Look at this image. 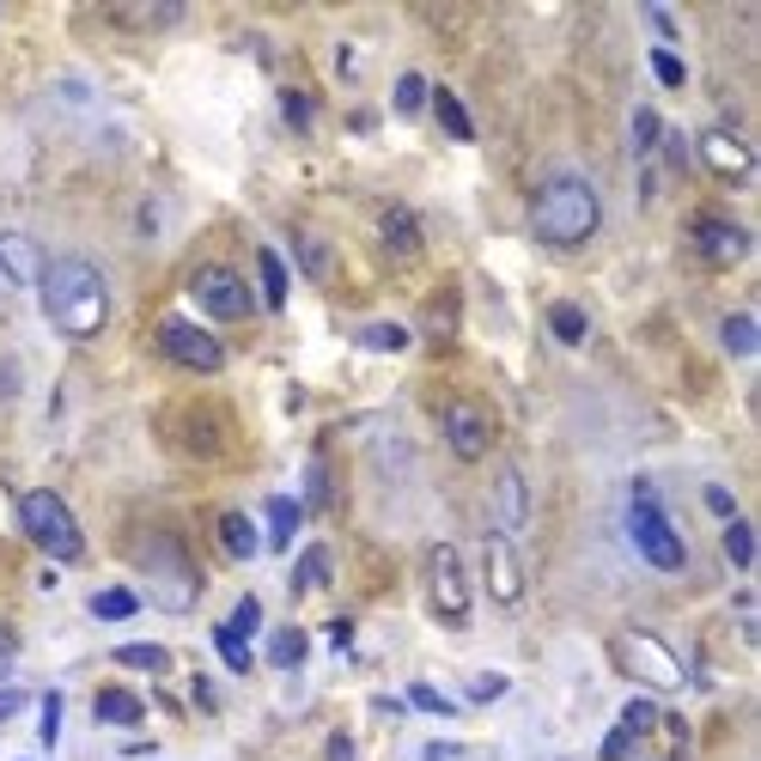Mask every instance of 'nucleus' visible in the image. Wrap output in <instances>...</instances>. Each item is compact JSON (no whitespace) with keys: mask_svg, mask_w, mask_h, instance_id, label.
<instances>
[{"mask_svg":"<svg viewBox=\"0 0 761 761\" xmlns=\"http://www.w3.org/2000/svg\"><path fill=\"white\" fill-rule=\"evenodd\" d=\"M37 293H43V317L68 342H92L110 324V287L98 275V263H86V256H56L37 280Z\"/></svg>","mask_w":761,"mask_h":761,"instance_id":"nucleus-1","label":"nucleus"},{"mask_svg":"<svg viewBox=\"0 0 761 761\" xmlns=\"http://www.w3.org/2000/svg\"><path fill=\"white\" fill-rule=\"evenodd\" d=\"M597 226H603V201H597V189H591L585 177L561 171V177H548V184L536 189L531 231L548 244V250H579V244L597 238Z\"/></svg>","mask_w":761,"mask_h":761,"instance_id":"nucleus-2","label":"nucleus"},{"mask_svg":"<svg viewBox=\"0 0 761 761\" xmlns=\"http://www.w3.org/2000/svg\"><path fill=\"white\" fill-rule=\"evenodd\" d=\"M627 536H634L640 561H646L652 573H682V566H689V543H682V531L670 524V512H664V500L652 494V482H634Z\"/></svg>","mask_w":761,"mask_h":761,"instance_id":"nucleus-3","label":"nucleus"},{"mask_svg":"<svg viewBox=\"0 0 761 761\" xmlns=\"http://www.w3.org/2000/svg\"><path fill=\"white\" fill-rule=\"evenodd\" d=\"M19 531L31 536V548H43L49 561H80V554H86L80 518H73L68 500L49 494V487H31V494H19Z\"/></svg>","mask_w":761,"mask_h":761,"instance_id":"nucleus-4","label":"nucleus"},{"mask_svg":"<svg viewBox=\"0 0 761 761\" xmlns=\"http://www.w3.org/2000/svg\"><path fill=\"white\" fill-rule=\"evenodd\" d=\"M140 566H147V579H152V591H159V603L171 615H184V610H196V597H201V573L189 566V554L177 536H152L147 548H140Z\"/></svg>","mask_w":761,"mask_h":761,"instance_id":"nucleus-5","label":"nucleus"},{"mask_svg":"<svg viewBox=\"0 0 761 761\" xmlns=\"http://www.w3.org/2000/svg\"><path fill=\"white\" fill-rule=\"evenodd\" d=\"M615 664H622L634 682L658 689V694H676L682 682H689V676H682V664H676V652H670L658 634H646V627H627V634L615 640Z\"/></svg>","mask_w":761,"mask_h":761,"instance_id":"nucleus-6","label":"nucleus"},{"mask_svg":"<svg viewBox=\"0 0 761 761\" xmlns=\"http://www.w3.org/2000/svg\"><path fill=\"white\" fill-rule=\"evenodd\" d=\"M427 603H433L438 622H451V627L470 622V566H463L457 543L427 548Z\"/></svg>","mask_w":761,"mask_h":761,"instance_id":"nucleus-7","label":"nucleus"},{"mask_svg":"<svg viewBox=\"0 0 761 761\" xmlns=\"http://www.w3.org/2000/svg\"><path fill=\"white\" fill-rule=\"evenodd\" d=\"M189 299H196L208 317H219V324H244V317L256 312V299H250V287H244V275H238V268H226V263L196 268V280H189Z\"/></svg>","mask_w":761,"mask_h":761,"instance_id":"nucleus-8","label":"nucleus"},{"mask_svg":"<svg viewBox=\"0 0 761 761\" xmlns=\"http://www.w3.org/2000/svg\"><path fill=\"white\" fill-rule=\"evenodd\" d=\"M159 354L177 359V366H189V372H219L226 366V342H214V335L196 329L189 317H165L159 324Z\"/></svg>","mask_w":761,"mask_h":761,"instance_id":"nucleus-9","label":"nucleus"},{"mask_svg":"<svg viewBox=\"0 0 761 761\" xmlns=\"http://www.w3.org/2000/svg\"><path fill=\"white\" fill-rule=\"evenodd\" d=\"M482 573H487V597L500 603V610H512V603H524V566H518V548H512V536H487L482 543Z\"/></svg>","mask_w":761,"mask_h":761,"instance_id":"nucleus-10","label":"nucleus"},{"mask_svg":"<svg viewBox=\"0 0 761 761\" xmlns=\"http://www.w3.org/2000/svg\"><path fill=\"white\" fill-rule=\"evenodd\" d=\"M694 152H701V165L713 177H725V184H743V177H755V147H743L731 128H706L701 140H694Z\"/></svg>","mask_w":761,"mask_h":761,"instance_id":"nucleus-11","label":"nucleus"},{"mask_svg":"<svg viewBox=\"0 0 761 761\" xmlns=\"http://www.w3.org/2000/svg\"><path fill=\"white\" fill-rule=\"evenodd\" d=\"M445 445H451V457H463V463L487 457V445H494V421H487L475 403H445Z\"/></svg>","mask_w":761,"mask_h":761,"instance_id":"nucleus-12","label":"nucleus"},{"mask_svg":"<svg viewBox=\"0 0 761 761\" xmlns=\"http://www.w3.org/2000/svg\"><path fill=\"white\" fill-rule=\"evenodd\" d=\"M750 231L738 226V219H719V214H701L694 219V250L706 256V263H719V268H731V263H743L750 256Z\"/></svg>","mask_w":761,"mask_h":761,"instance_id":"nucleus-13","label":"nucleus"},{"mask_svg":"<svg viewBox=\"0 0 761 761\" xmlns=\"http://www.w3.org/2000/svg\"><path fill=\"white\" fill-rule=\"evenodd\" d=\"M43 250H37L31 231H0V280H12V287H37L43 280Z\"/></svg>","mask_w":761,"mask_h":761,"instance_id":"nucleus-14","label":"nucleus"},{"mask_svg":"<svg viewBox=\"0 0 761 761\" xmlns=\"http://www.w3.org/2000/svg\"><path fill=\"white\" fill-rule=\"evenodd\" d=\"M524 518H531V487H524V475L506 463V470H500V482H494V531H500V536H518Z\"/></svg>","mask_w":761,"mask_h":761,"instance_id":"nucleus-15","label":"nucleus"},{"mask_svg":"<svg viewBox=\"0 0 761 761\" xmlns=\"http://www.w3.org/2000/svg\"><path fill=\"white\" fill-rule=\"evenodd\" d=\"M378 238H384V250H391L396 263H408V256H421V219H415V208H403V201H391V208L378 214Z\"/></svg>","mask_w":761,"mask_h":761,"instance_id":"nucleus-16","label":"nucleus"},{"mask_svg":"<svg viewBox=\"0 0 761 761\" xmlns=\"http://www.w3.org/2000/svg\"><path fill=\"white\" fill-rule=\"evenodd\" d=\"M219 548H226L231 561H256V554H263V531H256L244 512H219Z\"/></svg>","mask_w":761,"mask_h":761,"instance_id":"nucleus-17","label":"nucleus"},{"mask_svg":"<svg viewBox=\"0 0 761 761\" xmlns=\"http://www.w3.org/2000/svg\"><path fill=\"white\" fill-rule=\"evenodd\" d=\"M299 518H305L299 500L275 494V500H268V536H263V543L275 548V554H287V548H293V536H299Z\"/></svg>","mask_w":761,"mask_h":761,"instance_id":"nucleus-18","label":"nucleus"},{"mask_svg":"<svg viewBox=\"0 0 761 761\" xmlns=\"http://www.w3.org/2000/svg\"><path fill=\"white\" fill-rule=\"evenodd\" d=\"M427 110L438 116V128H445L451 140H475V116L463 110V98H457V92H445V86H433Z\"/></svg>","mask_w":761,"mask_h":761,"instance_id":"nucleus-19","label":"nucleus"},{"mask_svg":"<svg viewBox=\"0 0 761 761\" xmlns=\"http://www.w3.org/2000/svg\"><path fill=\"white\" fill-rule=\"evenodd\" d=\"M256 275H263V305H268V312H280V305H287V256H280L275 244L256 250Z\"/></svg>","mask_w":761,"mask_h":761,"instance_id":"nucleus-20","label":"nucleus"},{"mask_svg":"<svg viewBox=\"0 0 761 761\" xmlns=\"http://www.w3.org/2000/svg\"><path fill=\"white\" fill-rule=\"evenodd\" d=\"M92 713L105 719V725H140V719H147V701H140V694H128V689H105L92 701Z\"/></svg>","mask_w":761,"mask_h":761,"instance_id":"nucleus-21","label":"nucleus"},{"mask_svg":"<svg viewBox=\"0 0 761 761\" xmlns=\"http://www.w3.org/2000/svg\"><path fill=\"white\" fill-rule=\"evenodd\" d=\"M548 335L554 342H566V347H579L591 335V317H585V305H573V299H561V305H548Z\"/></svg>","mask_w":761,"mask_h":761,"instance_id":"nucleus-22","label":"nucleus"},{"mask_svg":"<svg viewBox=\"0 0 761 761\" xmlns=\"http://www.w3.org/2000/svg\"><path fill=\"white\" fill-rule=\"evenodd\" d=\"M305 652H312V634H305V627H275V640H268V664L275 670H299Z\"/></svg>","mask_w":761,"mask_h":761,"instance_id":"nucleus-23","label":"nucleus"},{"mask_svg":"<svg viewBox=\"0 0 761 761\" xmlns=\"http://www.w3.org/2000/svg\"><path fill=\"white\" fill-rule=\"evenodd\" d=\"M719 342H725V354L750 359L755 347H761V329H755V317H750V312H731L725 324H719Z\"/></svg>","mask_w":761,"mask_h":761,"instance_id":"nucleus-24","label":"nucleus"},{"mask_svg":"<svg viewBox=\"0 0 761 761\" xmlns=\"http://www.w3.org/2000/svg\"><path fill=\"white\" fill-rule=\"evenodd\" d=\"M329 573H335L329 548H324V543H312V548L299 554V566H293V591H317V585H329Z\"/></svg>","mask_w":761,"mask_h":761,"instance_id":"nucleus-25","label":"nucleus"},{"mask_svg":"<svg viewBox=\"0 0 761 761\" xmlns=\"http://www.w3.org/2000/svg\"><path fill=\"white\" fill-rule=\"evenodd\" d=\"M135 610H140V591H128V585L92 591V615H98V622H128Z\"/></svg>","mask_w":761,"mask_h":761,"instance_id":"nucleus-26","label":"nucleus"},{"mask_svg":"<svg viewBox=\"0 0 761 761\" xmlns=\"http://www.w3.org/2000/svg\"><path fill=\"white\" fill-rule=\"evenodd\" d=\"M116 664H122V670H147V676H165V670H171V652L152 646V640H135V646H116Z\"/></svg>","mask_w":761,"mask_h":761,"instance_id":"nucleus-27","label":"nucleus"},{"mask_svg":"<svg viewBox=\"0 0 761 761\" xmlns=\"http://www.w3.org/2000/svg\"><path fill=\"white\" fill-rule=\"evenodd\" d=\"M427 98H433V86L421 80V73H403V80H396V92H391V110H396V116H421V110H427Z\"/></svg>","mask_w":761,"mask_h":761,"instance_id":"nucleus-28","label":"nucleus"},{"mask_svg":"<svg viewBox=\"0 0 761 761\" xmlns=\"http://www.w3.org/2000/svg\"><path fill=\"white\" fill-rule=\"evenodd\" d=\"M725 561L738 566V573H750V566H755V531L743 518L725 524Z\"/></svg>","mask_w":761,"mask_h":761,"instance_id":"nucleus-29","label":"nucleus"},{"mask_svg":"<svg viewBox=\"0 0 761 761\" xmlns=\"http://www.w3.org/2000/svg\"><path fill=\"white\" fill-rule=\"evenodd\" d=\"M415 342L403 324H366L359 329V347H372V354H403V347Z\"/></svg>","mask_w":761,"mask_h":761,"instance_id":"nucleus-30","label":"nucleus"},{"mask_svg":"<svg viewBox=\"0 0 761 761\" xmlns=\"http://www.w3.org/2000/svg\"><path fill=\"white\" fill-rule=\"evenodd\" d=\"M408 706H415V713H433V719H457V701L438 694L433 682H408Z\"/></svg>","mask_w":761,"mask_h":761,"instance_id":"nucleus-31","label":"nucleus"},{"mask_svg":"<svg viewBox=\"0 0 761 761\" xmlns=\"http://www.w3.org/2000/svg\"><path fill=\"white\" fill-rule=\"evenodd\" d=\"M214 652L226 658V670H231V676H244V670H250V640H238L226 622L214 627Z\"/></svg>","mask_w":761,"mask_h":761,"instance_id":"nucleus-32","label":"nucleus"},{"mask_svg":"<svg viewBox=\"0 0 761 761\" xmlns=\"http://www.w3.org/2000/svg\"><path fill=\"white\" fill-rule=\"evenodd\" d=\"M658 140H664V122H658L652 105H640V110H634V159H652Z\"/></svg>","mask_w":761,"mask_h":761,"instance_id":"nucleus-33","label":"nucleus"},{"mask_svg":"<svg viewBox=\"0 0 761 761\" xmlns=\"http://www.w3.org/2000/svg\"><path fill=\"white\" fill-rule=\"evenodd\" d=\"M658 725H664V713H658V701H646V694L622 706V731H634V738H646V731H658Z\"/></svg>","mask_w":761,"mask_h":761,"instance_id":"nucleus-34","label":"nucleus"},{"mask_svg":"<svg viewBox=\"0 0 761 761\" xmlns=\"http://www.w3.org/2000/svg\"><path fill=\"white\" fill-rule=\"evenodd\" d=\"M506 689H512L506 670H482V676H470V701H475V706H494Z\"/></svg>","mask_w":761,"mask_h":761,"instance_id":"nucleus-35","label":"nucleus"},{"mask_svg":"<svg viewBox=\"0 0 761 761\" xmlns=\"http://www.w3.org/2000/svg\"><path fill=\"white\" fill-rule=\"evenodd\" d=\"M652 73H658V86H670V92H676V86L689 80V68H682V56H676V49H664V43L652 49Z\"/></svg>","mask_w":761,"mask_h":761,"instance_id":"nucleus-36","label":"nucleus"},{"mask_svg":"<svg viewBox=\"0 0 761 761\" xmlns=\"http://www.w3.org/2000/svg\"><path fill=\"white\" fill-rule=\"evenodd\" d=\"M299 268H305L312 280H324V275H329V244L305 231V238H299Z\"/></svg>","mask_w":761,"mask_h":761,"instance_id":"nucleus-37","label":"nucleus"},{"mask_svg":"<svg viewBox=\"0 0 761 761\" xmlns=\"http://www.w3.org/2000/svg\"><path fill=\"white\" fill-rule=\"evenodd\" d=\"M280 116H287V128H299V135H305V128H312V116H317V105H312L305 92H280Z\"/></svg>","mask_w":761,"mask_h":761,"instance_id":"nucleus-38","label":"nucleus"},{"mask_svg":"<svg viewBox=\"0 0 761 761\" xmlns=\"http://www.w3.org/2000/svg\"><path fill=\"white\" fill-rule=\"evenodd\" d=\"M305 506H329V470L324 463H305Z\"/></svg>","mask_w":761,"mask_h":761,"instance_id":"nucleus-39","label":"nucleus"},{"mask_svg":"<svg viewBox=\"0 0 761 761\" xmlns=\"http://www.w3.org/2000/svg\"><path fill=\"white\" fill-rule=\"evenodd\" d=\"M226 627H231V634H238V640H250L256 627H263V603H256V597H244L238 610H231V622H226Z\"/></svg>","mask_w":761,"mask_h":761,"instance_id":"nucleus-40","label":"nucleus"},{"mask_svg":"<svg viewBox=\"0 0 761 761\" xmlns=\"http://www.w3.org/2000/svg\"><path fill=\"white\" fill-rule=\"evenodd\" d=\"M37 738H43V750L61 743V694H43V725H37Z\"/></svg>","mask_w":761,"mask_h":761,"instance_id":"nucleus-41","label":"nucleus"},{"mask_svg":"<svg viewBox=\"0 0 761 761\" xmlns=\"http://www.w3.org/2000/svg\"><path fill=\"white\" fill-rule=\"evenodd\" d=\"M701 500H706V512H713L719 524H731V518H738V500H731V487H719V482H713Z\"/></svg>","mask_w":761,"mask_h":761,"instance_id":"nucleus-42","label":"nucleus"},{"mask_svg":"<svg viewBox=\"0 0 761 761\" xmlns=\"http://www.w3.org/2000/svg\"><path fill=\"white\" fill-rule=\"evenodd\" d=\"M597 755H603V761H634V731L615 725L610 738H603V750H597Z\"/></svg>","mask_w":761,"mask_h":761,"instance_id":"nucleus-43","label":"nucleus"},{"mask_svg":"<svg viewBox=\"0 0 761 761\" xmlns=\"http://www.w3.org/2000/svg\"><path fill=\"white\" fill-rule=\"evenodd\" d=\"M24 391V372H19V359H0V403H12V396Z\"/></svg>","mask_w":761,"mask_h":761,"instance_id":"nucleus-44","label":"nucleus"},{"mask_svg":"<svg viewBox=\"0 0 761 761\" xmlns=\"http://www.w3.org/2000/svg\"><path fill=\"white\" fill-rule=\"evenodd\" d=\"M646 24H652V31H658V37H664V49H670V43H676V19H670V12H664V7H646Z\"/></svg>","mask_w":761,"mask_h":761,"instance_id":"nucleus-45","label":"nucleus"},{"mask_svg":"<svg viewBox=\"0 0 761 761\" xmlns=\"http://www.w3.org/2000/svg\"><path fill=\"white\" fill-rule=\"evenodd\" d=\"M12 664H19V634H12L7 622H0V676H7Z\"/></svg>","mask_w":761,"mask_h":761,"instance_id":"nucleus-46","label":"nucleus"},{"mask_svg":"<svg viewBox=\"0 0 761 761\" xmlns=\"http://www.w3.org/2000/svg\"><path fill=\"white\" fill-rule=\"evenodd\" d=\"M324 761H354V738H347V731H329V743H324Z\"/></svg>","mask_w":761,"mask_h":761,"instance_id":"nucleus-47","label":"nucleus"},{"mask_svg":"<svg viewBox=\"0 0 761 761\" xmlns=\"http://www.w3.org/2000/svg\"><path fill=\"white\" fill-rule=\"evenodd\" d=\"M196 706H201V713H219V689H214V676H196Z\"/></svg>","mask_w":761,"mask_h":761,"instance_id":"nucleus-48","label":"nucleus"},{"mask_svg":"<svg viewBox=\"0 0 761 761\" xmlns=\"http://www.w3.org/2000/svg\"><path fill=\"white\" fill-rule=\"evenodd\" d=\"M24 713V694L19 689H0V725H7V719H19Z\"/></svg>","mask_w":761,"mask_h":761,"instance_id":"nucleus-49","label":"nucleus"},{"mask_svg":"<svg viewBox=\"0 0 761 761\" xmlns=\"http://www.w3.org/2000/svg\"><path fill=\"white\" fill-rule=\"evenodd\" d=\"M421 761H463L457 743H421Z\"/></svg>","mask_w":761,"mask_h":761,"instance_id":"nucleus-50","label":"nucleus"},{"mask_svg":"<svg viewBox=\"0 0 761 761\" xmlns=\"http://www.w3.org/2000/svg\"><path fill=\"white\" fill-rule=\"evenodd\" d=\"M329 640H335V652H347V640H354V627H347V622H329Z\"/></svg>","mask_w":761,"mask_h":761,"instance_id":"nucleus-51","label":"nucleus"}]
</instances>
